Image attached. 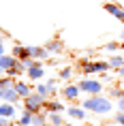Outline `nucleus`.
Instances as JSON below:
<instances>
[{"label":"nucleus","instance_id":"nucleus-1","mask_svg":"<svg viewBox=\"0 0 124 126\" xmlns=\"http://www.w3.org/2000/svg\"><path fill=\"white\" fill-rule=\"evenodd\" d=\"M81 105H84V109L94 111V113H107V111L111 109L109 98H105V96H101V94H94L92 98H86Z\"/></svg>","mask_w":124,"mask_h":126},{"label":"nucleus","instance_id":"nucleus-2","mask_svg":"<svg viewBox=\"0 0 124 126\" xmlns=\"http://www.w3.org/2000/svg\"><path fill=\"white\" fill-rule=\"evenodd\" d=\"M45 96H41L39 92H34V94H28L26 98H24V107H26L28 111H32V113H41L43 111V107H45Z\"/></svg>","mask_w":124,"mask_h":126},{"label":"nucleus","instance_id":"nucleus-3","mask_svg":"<svg viewBox=\"0 0 124 126\" xmlns=\"http://www.w3.org/2000/svg\"><path fill=\"white\" fill-rule=\"evenodd\" d=\"M79 90L90 92V94H101L103 83H98V81H90V79H84V81H79Z\"/></svg>","mask_w":124,"mask_h":126},{"label":"nucleus","instance_id":"nucleus-4","mask_svg":"<svg viewBox=\"0 0 124 126\" xmlns=\"http://www.w3.org/2000/svg\"><path fill=\"white\" fill-rule=\"evenodd\" d=\"M109 66H111L109 60H107V62H92V64H84L81 71H84V73H103V71H107Z\"/></svg>","mask_w":124,"mask_h":126},{"label":"nucleus","instance_id":"nucleus-5","mask_svg":"<svg viewBox=\"0 0 124 126\" xmlns=\"http://www.w3.org/2000/svg\"><path fill=\"white\" fill-rule=\"evenodd\" d=\"M2 98L7 100V103H17L21 96H19V92L15 90V86H9V88H4V92H2Z\"/></svg>","mask_w":124,"mask_h":126},{"label":"nucleus","instance_id":"nucleus-6","mask_svg":"<svg viewBox=\"0 0 124 126\" xmlns=\"http://www.w3.org/2000/svg\"><path fill=\"white\" fill-rule=\"evenodd\" d=\"M13 56L17 60H21V62H26V60H30V49L28 47H21V45H15L13 47Z\"/></svg>","mask_w":124,"mask_h":126},{"label":"nucleus","instance_id":"nucleus-7","mask_svg":"<svg viewBox=\"0 0 124 126\" xmlns=\"http://www.w3.org/2000/svg\"><path fill=\"white\" fill-rule=\"evenodd\" d=\"M103 9L107 11V13H113V15L118 17V19H122V21H124V9H120L118 4H111V2H105V4H103Z\"/></svg>","mask_w":124,"mask_h":126},{"label":"nucleus","instance_id":"nucleus-8","mask_svg":"<svg viewBox=\"0 0 124 126\" xmlns=\"http://www.w3.org/2000/svg\"><path fill=\"white\" fill-rule=\"evenodd\" d=\"M15 62H17L15 56H0V73H4L7 68H11Z\"/></svg>","mask_w":124,"mask_h":126},{"label":"nucleus","instance_id":"nucleus-9","mask_svg":"<svg viewBox=\"0 0 124 126\" xmlns=\"http://www.w3.org/2000/svg\"><path fill=\"white\" fill-rule=\"evenodd\" d=\"M77 94H79V86H66L64 90H62V96L69 100H75L77 98Z\"/></svg>","mask_w":124,"mask_h":126},{"label":"nucleus","instance_id":"nucleus-10","mask_svg":"<svg viewBox=\"0 0 124 126\" xmlns=\"http://www.w3.org/2000/svg\"><path fill=\"white\" fill-rule=\"evenodd\" d=\"M28 77H30V79H34V81H36V79H41V77H43V68L39 66V62H34L32 66L28 68Z\"/></svg>","mask_w":124,"mask_h":126},{"label":"nucleus","instance_id":"nucleus-11","mask_svg":"<svg viewBox=\"0 0 124 126\" xmlns=\"http://www.w3.org/2000/svg\"><path fill=\"white\" fill-rule=\"evenodd\" d=\"M30 49V56L32 58H47L49 56V51H47L45 47H28Z\"/></svg>","mask_w":124,"mask_h":126},{"label":"nucleus","instance_id":"nucleus-12","mask_svg":"<svg viewBox=\"0 0 124 126\" xmlns=\"http://www.w3.org/2000/svg\"><path fill=\"white\" fill-rule=\"evenodd\" d=\"M47 120L52 122V126H62L64 124V120L58 115V111H47Z\"/></svg>","mask_w":124,"mask_h":126},{"label":"nucleus","instance_id":"nucleus-13","mask_svg":"<svg viewBox=\"0 0 124 126\" xmlns=\"http://www.w3.org/2000/svg\"><path fill=\"white\" fill-rule=\"evenodd\" d=\"M13 86H15V90L19 92V96H21V98H26L28 94H32V92H30V88H28L26 83H21V81H15Z\"/></svg>","mask_w":124,"mask_h":126},{"label":"nucleus","instance_id":"nucleus-14","mask_svg":"<svg viewBox=\"0 0 124 126\" xmlns=\"http://www.w3.org/2000/svg\"><path fill=\"white\" fill-rule=\"evenodd\" d=\"M0 115H2V118H13L15 115V107L13 105H0Z\"/></svg>","mask_w":124,"mask_h":126},{"label":"nucleus","instance_id":"nucleus-15","mask_svg":"<svg viewBox=\"0 0 124 126\" xmlns=\"http://www.w3.org/2000/svg\"><path fill=\"white\" fill-rule=\"evenodd\" d=\"M32 115H34V113H32V111H28V109H26V111L21 113V118L17 120V124H19V126H26V124H32Z\"/></svg>","mask_w":124,"mask_h":126},{"label":"nucleus","instance_id":"nucleus-16","mask_svg":"<svg viewBox=\"0 0 124 126\" xmlns=\"http://www.w3.org/2000/svg\"><path fill=\"white\" fill-rule=\"evenodd\" d=\"M45 49H47L49 53H53V51L60 53V51H62V43H60V41H49V43L45 45Z\"/></svg>","mask_w":124,"mask_h":126},{"label":"nucleus","instance_id":"nucleus-17","mask_svg":"<svg viewBox=\"0 0 124 126\" xmlns=\"http://www.w3.org/2000/svg\"><path fill=\"white\" fill-rule=\"evenodd\" d=\"M45 115H47V113H43V111L34 113V115H32V126H45Z\"/></svg>","mask_w":124,"mask_h":126},{"label":"nucleus","instance_id":"nucleus-18","mask_svg":"<svg viewBox=\"0 0 124 126\" xmlns=\"http://www.w3.org/2000/svg\"><path fill=\"white\" fill-rule=\"evenodd\" d=\"M69 115H73L75 120H84V118H86L84 111H81V109H77V107H69Z\"/></svg>","mask_w":124,"mask_h":126},{"label":"nucleus","instance_id":"nucleus-19","mask_svg":"<svg viewBox=\"0 0 124 126\" xmlns=\"http://www.w3.org/2000/svg\"><path fill=\"white\" fill-rule=\"evenodd\" d=\"M109 64H111V66H116V68H120L124 64V58H122V56H113V58H109Z\"/></svg>","mask_w":124,"mask_h":126},{"label":"nucleus","instance_id":"nucleus-20","mask_svg":"<svg viewBox=\"0 0 124 126\" xmlns=\"http://www.w3.org/2000/svg\"><path fill=\"white\" fill-rule=\"evenodd\" d=\"M71 73H73V68H64V71H60V79H71Z\"/></svg>","mask_w":124,"mask_h":126},{"label":"nucleus","instance_id":"nucleus-21","mask_svg":"<svg viewBox=\"0 0 124 126\" xmlns=\"http://www.w3.org/2000/svg\"><path fill=\"white\" fill-rule=\"evenodd\" d=\"M116 122L120 126H124V113H120V115H116Z\"/></svg>","mask_w":124,"mask_h":126},{"label":"nucleus","instance_id":"nucleus-22","mask_svg":"<svg viewBox=\"0 0 124 126\" xmlns=\"http://www.w3.org/2000/svg\"><path fill=\"white\" fill-rule=\"evenodd\" d=\"M118 73H120V77H124V66H120V68H118Z\"/></svg>","mask_w":124,"mask_h":126},{"label":"nucleus","instance_id":"nucleus-23","mask_svg":"<svg viewBox=\"0 0 124 126\" xmlns=\"http://www.w3.org/2000/svg\"><path fill=\"white\" fill-rule=\"evenodd\" d=\"M120 109H124V94H122V98H120Z\"/></svg>","mask_w":124,"mask_h":126},{"label":"nucleus","instance_id":"nucleus-24","mask_svg":"<svg viewBox=\"0 0 124 126\" xmlns=\"http://www.w3.org/2000/svg\"><path fill=\"white\" fill-rule=\"evenodd\" d=\"M0 56H4V49H2V45H0Z\"/></svg>","mask_w":124,"mask_h":126},{"label":"nucleus","instance_id":"nucleus-25","mask_svg":"<svg viewBox=\"0 0 124 126\" xmlns=\"http://www.w3.org/2000/svg\"><path fill=\"white\" fill-rule=\"evenodd\" d=\"M2 41H4V39H2V34H0V45H2Z\"/></svg>","mask_w":124,"mask_h":126},{"label":"nucleus","instance_id":"nucleus-26","mask_svg":"<svg viewBox=\"0 0 124 126\" xmlns=\"http://www.w3.org/2000/svg\"><path fill=\"white\" fill-rule=\"evenodd\" d=\"M62 126H71V124H62Z\"/></svg>","mask_w":124,"mask_h":126}]
</instances>
